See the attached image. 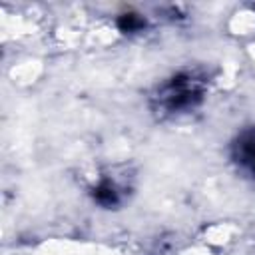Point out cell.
Listing matches in <instances>:
<instances>
[{
    "label": "cell",
    "mask_w": 255,
    "mask_h": 255,
    "mask_svg": "<svg viewBox=\"0 0 255 255\" xmlns=\"http://www.w3.org/2000/svg\"><path fill=\"white\" fill-rule=\"evenodd\" d=\"M118 28L124 32V34H135V32H141L145 28V18H141L139 14H122L118 18Z\"/></svg>",
    "instance_id": "cell-4"
},
{
    "label": "cell",
    "mask_w": 255,
    "mask_h": 255,
    "mask_svg": "<svg viewBox=\"0 0 255 255\" xmlns=\"http://www.w3.org/2000/svg\"><path fill=\"white\" fill-rule=\"evenodd\" d=\"M207 82L205 72L199 68L171 74L155 88L151 96L153 110L161 116H181L195 110L205 98Z\"/></svg>",
    "instance_id": "cell-1"
},
{
    "label": "cell",
    "mask_w": 255,
    "mask_h": 255,
    "mask_svg": "<svg viewBox=\"0 0 255 255\" xmlns=\"http://www.w3.org/2000/svg\"><path fill=\"white\" fill-rule=\"evenodd\" d=\"M231 157L237 167L255 179V128L243 129L231 143Z\"/></svg>",
    "instance_id": "cell-2"
},
{
    "label": "cell",
    "mask_w": 255,
    "mask_h": 255,
    "mask_svg": "<svg viewBox=\"0 0 255 255\" xmlns=\"http://www.w3.org/2000/svg\"><path fill=\"white\" fill-rule=\"evenodd\" d=\"M92 199L106 209L118 207L124 201V189L114 177H102L94 187H92Z\"/></svg>",
    "instance_id": "cell-3"
}]
</instances>
